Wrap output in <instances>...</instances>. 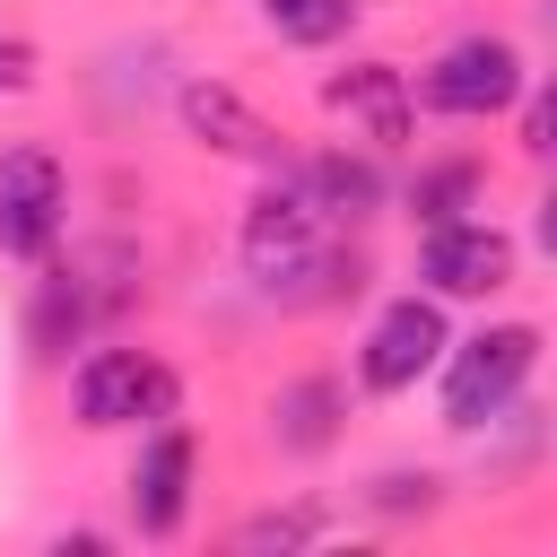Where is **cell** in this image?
Segmentation results:
<instances>
[{
	"mask_svg": "<svg viewBox=\"0 0 557 557\" xmlns=\"http://www.w3.org/2000/svg\"><path fill=\"white\" fill-rule=\"evenodd\" d=\"M435 366H444V426L479 435V426L513 418V400L540 366V322H487L470 339H444Z\"/></svg>",
	"mask_w": 557,
	"mask_h": 557,
	"instance_id": "1",
	"label": "cell"
},
{
	"mask_svg": "<svg viewBox=\"0 0 557 557\" xmlns=\"http://www.w3.org/2000/svg\"><path fill=\"white\" fill-rule=\"evenodd\" d=\"M522 87H531V61H522L513 35H453V44L426 61V78H418V96H426L435 113H453V122H487V113H505Z\"/></svg>",
	"mask_w": 557,
	"mask_h": 557,
	"instance_id": "2",
	"label": "cell"
},
{
	"mask_svg": "<svg viewBox=\"0 0 557 557\" xmlns=\"http://www.w3.org/2000/svg\"><path fill=\"white\" fill-rule=\"evenodd\" d=\"M70 409H78V426H157V418H174V374L148 357V348H96V357H78V374H70Z\"/></svg>",
	"mask_w": 557,
	"mask_h": 557,
	"instance_id": "3",
	"label": "cell"
},
{
	"mask_svg": "<svg viewBox=\"0 0 557 557\" xmlns=\"http://www.w3.org/2000/svg\"><path fill=\"white\" fill-rule=\"evenodd\" d=\"M61 226H70V174H61V157L35 148V139L0 148V252L9 261H44L61 244Z\"/></svg>",
	"mask_w": 557,
	"mask_h": 557,
	"instance_id": "4",
	"label": "cell"
},
{
	"mask_svg": "<svg viewBox=\"0 0 557 557\" xmlns=\"http://www.w3.org/2000/svg\"><path fill=\"white\" fill-rule=\"evenodd\" d=\"M418 278H426V296H496V287H513V235L487 218L418 226Z\"/></svg>",
	"mask_w": 557,
	"mask_h": 557,
	"instance_id": "5",
	"label": "cell"
},
{
	"mask_svg": "<svg viewBox=\"0 0 557 557\" xmlns=\"http://www.w3.org/2000/svg\"><path fill=\"white\" fill-rule=\"evenodd\" d=\"M444 305L435 296H392L374 322H366V348H357V383L366 392H409L418 374H435L444 357Z\"/></svg>",
	"mask_w": 557,
	"mask_h": 557,
	"instance_id": "6",
	"label": "cell"
},
{
	"mask_svg": "<svg viewBox=\"0 0 557 557\" xmlns=\"http://www.w3.org/2000/svg\"><path fill=\"white\" fill-rule=\"evenodd\" d=\"M322 104L348 131H366V148H409V131H418V96H409L400 61H348V70H331Z\"/></svg>",
	"mask_w": 557,
	"mask_h": 557,
	"instance_id": "7",
	"label": "cell"
},
{
	"mask_svg": "<svg viewBox=\"0 0 557 557\" xmlns=\"http://www.w3.org/2000/svg\"><path fill=\"white\" fill-rule=\"evenodd\" d=\"M174 113H183V131L209 148V157H244V165H287V139H278V122L270 113H252L235 87H218V78H183L174 87Z\"/></svg>",
	"mask_w": 557,
	"mask_h": 557,
	"instance_id": "8",
	"label": "cell"
},
{
	"mask_svg": "<svg viewBox=\"0 0 557 557\" xmlns=\"http://www.w3.org/2000/svg\"><path fill=\"white\" fill-rule=\"evenodd\" d=\"M191 426L183 418H157L148 426V444H139V461H131V522L148 531V540H165V531H183V513H191Z\"/></svg>",
	"mask_w": 557,
	"mask_h": 557,
	"instance_id": "9",
	"label": "cell"
},
{
	"mask_svg": "<svg viewBox=\"0 0 557 557\" xmlns=\"http://www.w3.org/2000/svg\"><path fill=\"white\" fill-rule=\"evenodd\" d=\"M339 409H348V392H339L331 374H305V383H287V392L270 400V418H278V444H287V453H322V444L339 435Z\"/></svg>",
	"mask_w": 557,
	"mask_h": 557,
	"instance_id": "10",
	"label": "cell"
},
{
	"mask_svg": "<svg viewBox=\"0 0 557 557\" xmlns=\"http://www.w3.org/2000/svg\"><path fill=\"white\" fill-rule=\"evenodd\" d=\"M296 174H305V191L322 200V218H374V209H383V174H374V157L331 148V157H313V165H296Z\"/></svg>",
	"mask_w": 557,
	"mask_h": 557,
	"instance_id": "11",
	"label": "cell"
},
{
	"mask_svg": "<svg viewBox=\"0 0 557 557\" xmlns=\"http://www.w3.org/2000/svg\"><path fill=\"white\" fill-rule=\"evenodd\" d=\"M78 331H87V287H78V270H44V278H35V305H26V348H35V357H70Z\"/></svg>",
	"mask_w": 557,
	"mask_h": 557,
	"instance_id": "12",
	"label": "cell"
},
{
	"mask_svg": "<svg viewBox=\"0 0 557 557\" xmlns=\"http://www.w3.org/2000/svg\"><path fill=\"white\" fill-rule=\"evenodd\" d=\"M479 209V157H435L409 174V218L418 226H444V218H470Z\"/></svg>",
	"mask_w": 557,
	"mask_h": 557,
	"instance_id": "13",
	"label": "cell"
},
{
	"mask_svg": "<svg viewBox=\"0 0 557 557\" xmlns=\"http://www.w3.org/2000/svg\"><path fill=\"white\" fill-rule=\"evenodd\" d=\"M261 26H270L278 44L322 52V44H339V35L357 26V0H261Z\"/></svg>",
	"mask_w": 557,
	"mask_h": 557,
	"instance_id": "14",
	"label": "cell"
},
{
	"mask_svg": "<svg viewBox=\"0 0 557 557\" xmlns=\"http://www.w3.org/2000/svg\"><path fill=\"white\" fill-rule=\"evenodd\" d=\"M322 531H331L322 505H287V513H252V522L235 531V548L261 557V548H305V540H322Z\"/></svg>",
	"mask_w": 557,
	"mask_h": 557,
	"instance_id": "15",
	"label": "cell"
},
{
	"mask_svg": "<svg viewBox=\"0 0 557 557\" xmlns=\"http://www.w3.org/2000/svg\"><path fill=\"white\" fill-rule=\"evenodd\" d=\"M366 505H374V513H435V505H444V479H435V470H383V479L366 487Z\"/></svg>",
	"mask_w": 557,
	"mask_h": 557,
	"instance_id": "16",
	"label": "cell"
},
{
	"mask_svg": "<svg viewBox=\"0 0 557 557\" xmlns=\"http://www.w3.org/2000/svg\"><path fill=\"white\" fill-rule=\"evenodd\" d=\"M0 87H35V44L26 35H0Z\"/></svg>",
	"mask_w": 557,
	"mask_h": 557,
	"instance_id": "17",
	"label": "cell"
},
{
	"mask_svg": "<svg viewBox=\"0 0 557 557\" xmlns=\"http://www.w3.org/2000/svg\"><path fill=\"white\" fill-rule=\"evenodd\" d=\"M522 148L548 157V96H540V87H522Z\"/></svg>",
	"mask_w": 557,
	"mask_h": 557,
	"instance_id": "18",
	"label": "cell"
}]
</instances>
